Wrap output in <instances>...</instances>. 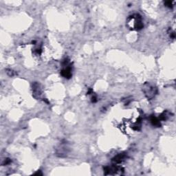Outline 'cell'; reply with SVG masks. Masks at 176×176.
I'll use <instances>...</instances> for the list:
<instances>
[{"label":"cell","mask_w":176,"mask_h":176,"mask_svg":"<svg viewBox=\"0 0 176 176\" xmlns=\"http://www.w3.org/2000/svg\"><path fill=\"white\" fill-rule=\"evenodd\" d=\"M103 169H104V174L106 175H122L124 173V169L122 167L115 165H112V166L105 167Z\"/></svg>","instance_id":"3957f363"},{"label":"cell","mask_w":176,"mask_h":176,"mask_svg":"<svg viewBox=\"0 0 176 176\" xmlns=\"http://www.w3.org/2000/svg\"><path fill=\"white\" fill-rule=\"evenodd\" d=\"M170 115V113H169L167 111H165L163 112L162 114L160 115L159 116V120H163V121H165V120H167V119H168L169 116Z\"/></svg>","instance_id":"9c48e42d"},{"label":"cell","mask_w":176,"mask_h":176,"mask_svg":"<svg viewBox=\"0 0 176 176\" xmlns=\"http://www.w3.org/2000/svg\"><path fill=\"white\" fill-rule=\"evenodd\" d=\"M97 102V98H96V96H93L91 97V103H96Z\"/></svg>","instance_id":"4fadbf2b"},{"label":"cell","mask_w":176,"mask_h":176,"mask_svg":"<svg viewBox=\"0 0 176 176\" xmlns=\"http://www.w3.org/2000/svg\"><path fill=\"white\" fill-rule=\"evenodd\" d=\"M69 146L66 141H63L60 143L56 149V155L59 158H64L68 156Z\"/></svg>","instance_id":"277c9868"},{"label":"cell","mask_w":176,"mask_h":176,"mask_svg":"<svg viewBox=\"0 0 176 176\" xmlns=\"http://www.w3.org/2000/svg\"><path fill=\"white\" fill-rule=\"evenodd\" d=\"M142 91L144 93V96L148 100L153 99L155 96L158 94V88L156 86L151 85L150 83H144L142 86Z\"/></svg>","instance_id":"7a4b0ae2"},{"label":"cell","mask_w":176,"mask_h":176,"mask_svg":"<svg viewBox=\"0 0 176 176\" xmlns=\"http://www.w3.org/2000/svg\"><path fill=\"white\" fill-rule=\"evenodd\" d=\"M6 74L8 75L9 77H14L15 75H17V73L15 72V71H13V70H11V69H6Z\"/></svg>","instance_id":"30bf717a"},{"label":"cell","mask_w":176,"mask_h":176,"mask_svg":"<svg viewBox=\"0 0 176 176\" xmlns=\"http://www.w3.org/2000/svg\"><path fill=\"white\" fill-rule=\"evenodd\" d=\"M10 163H11V160L9 159V158H6V159H5L4 161H3V163H1V165H9Z\"/></svg>","instance_id":"7c38bea8"},{"label":"cell","mask_w":176,"mask_h":176,"mask_svg":"<svg viewBox=\"0 0 176 176\" xmlns=\"http://www.w3.org/2000/svg\"><path fill=\"white\" fill-rule=\"evenodd\" d=\"M127 158V154L125 153H119V154L117 155L114 157L112 158V162L114 163V165L116 164H120L122 163V162L125 161V160Z\"/></svg>","instance_id":"8992f818"},{"label":"cell","mask_w":176,"mask_h":176,"mask_svg":"<svg viewBox=\"0 0 176 176\" xmlns=\"http://www.w3.org/2000/svg\"><path fill=\"white\" fill-rule=\"evenodd\" d=\"M150 122H151V125L154 126V127H160V126H161V123H160V120H159V118L154 116H151V118H150Z\"/></svg>","instance_id":"ba28073f"},{"label":"cell","mask_w":176,"mask_h":176,"mask_svg":"<svg viewBox=\"0 0 176 176\" xmlns=\"http://www.w3.org/2000/svg\"><path fill=\"white\" fill-rule=\"evenodd\" d=\"M34 175H43V173H41V171H38L37 173H34Z\"/></svg>","instance_id":"5bb4252c"},{"label":"cell","mask_w":176,"mask_h":176,"mask_svg":"<svg viewBox=\"0 0 176 176\" xmlns=\"http://www.w3.org/2000/svg\"><path fill=\"white\" fill-rule=\"evenodd\" d=\"M165 6L168 7V8H173V2L171 1H165Z\"/></svg>","instance_id":"8fae6325"},{"label":"cell","mask_w":176,"mask_h":176,"mask_svg":"<svg viewBox=\"0 0 176 176\" xmlns=\"http://www.w3.org/2000/svg\"><path fill=\"white\" fill-rule=\"evenodd\" d=\"M32 91H33V95L35 98H39L41 95V89L40 87V84L38 83H34L32 85Z\"/></svg>","instance_id":"52a82bcc"},{"label":"cell","mask_w":176,"mask_h":176,"mask_svg":"<svg viewBox=\"0 0 176 176\" xmlns=\"http://www.w3.org/2000/svg\"><path fill=\"white\" fill-rule=\"evenodd\" d=\"M65 68H63L61 70V75L63 76V77L67 79H70L72 77V67L70 65H65Z\"/></svg>","instance_id":"5b68a950"},{"label":"cell","mask_w":176,"mask_h":176,"mask_svg":"<svg viewBox=\"0 0 176 176\" xmlns=\"http://www.w3.org/2000/svg\"><path fill=\"white\" fill-rule=\"evenodd\" d=\"M127 25L131 30H140L144 28L142 17L139 14H134L128 17L127 21Z\"/></svg>","instance_id":"6da1fadb"}]
</instances>
